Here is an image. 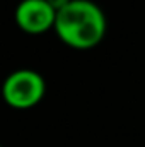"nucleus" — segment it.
Here are the masks:
<instances>
[{
  "instance_id": "1",
  "label": "nucleus",
  "mask_w": 145,
  "mask_h": 147,
  "mask_svg": "<svg viewBox=\"0 0 145 147\" xmlns=\"http://www.w3.org/2000/svg\"><path fill=\"white\" fill-rule=\"evenodd\" d=\"M108 19L92 0H72L56 12L55 33L62 43L73 50H92L106 36Z\"/></svg>"
},
{
  "instance_id": "2",
  "label": "nucleus",
  "mask_w": 145,
  "mask_h": 147,
  "mask_svg": "<svg viewBox=\"0 0 145 147\" xmlns=\"http://www.w3.org/2000/svg\"><path fill=\"white\" fill-rule=\"evenodd\" d=\"M46 94L44 77L33 69L10 72L2 84V99L14 110H31L38 106Z\"/></svg>"
},
{
  "instance_id": "3",
  "label": "nucleus",
  "mask_w": 145,
  "mask_h": 147,
  "mask_svg": "<svg viewBox=\"0 0 145 147\" xmlns=\"http://www.w3.org/2000/svg\"><path fill=\"white\" fill-rule=\"evenodd\" d=\"M14 21L26 34L39 36L55 29L56 10L46 0H21L14 10Z\"/></svg>"
},
{
  "instance_id": "4",
  "label": "nucleus",
  "mask_w": 145,
  "mask_h": 147,
  "mask_svg": "<svg viewBox=\"0 0 145 147\" xmlns=\"http://www.w3.org/2000/svg\"><path fill=\"white\" fill-rule=\"evenodd\" d=\"M46 2H48V3H50V5L56 10V12H60L63 7H67V5H68L72 0H46Z\"/></svg>"
},
{
  "instance_id": "5",
  "label": "nucleus",
  "mask_w": 145,
  "mask_h": 147,
  "mask_svg": "<svg viewBox=\"0 0 145 147\" xmlns=\"http://www.w3.org/2000/svg\"><path fill=\"white\" fill-rule=\"evenodd\" d=\"M0 147H2V146H0Z\"/></svg>"
}]
</instances>
